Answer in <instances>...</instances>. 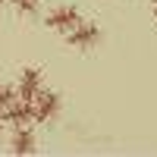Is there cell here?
I'll return each mask as SVG.
<instances>
[{
    "mask_svg": "<svg viewBox=\"0 0 157 157\" xmlns=\"http://www.w3.org/2000/svg\"><path fill=\"white\" fill-rule=\"evenodd\" d=\"M98 41H101V29L94 22H78L72 32H66V44L75 50H91Z\"/></svg>",
    "mask_w": 157,
    "mask_h": 157,
    "instance_id": "cell-1",
    "label": "cell"
},
{
    "mask_svg": "<svg viewBox=\"0 0 157 157\" xmlns=\"http://www.w3.org/2000/svg\"><path fill=\"white\" fill-rule=\"evenodd\" d=\"M47 29H54V32H72L78 22H82V16H78V10L69 6V3H63V6H54L47 13Z\"/></svg>",
    "mask_w": 157,
    "mask_h": 157,
    "instance_id": "cell-2",
    "label": "cell"
},
{
    "mask_svg": "<svg viewBox=\"0 0 157 157\" xmlns=\"http://www.w3.org/2000/svg\"><path fill=\"white\" fill-rule=\"evenodd\" d=\"M35 123H54L60 113V94L57 91H41L35 101Z\"/></svg>",
    "mask_w": 157,
    "mask_h": 157,
    "instance_id": "cell-3",
    "label": "cell"
},
{
    "mask_svg": "<svg viewBox=\"0 0 157 157\" xmlns=\"http://www.w3.org/2000/svg\"><path fill=\"white\" fill-rule=\"evenodd\" d=\"M32 120H35V104H32V101H22V98H19V101H13L10 107L3 110V123L13 126V129L29 126Z\"/></svg>",
    "mask_w": 157,
    "mask_h": 157,
    "instance_id": "cell-4",
    "label": "cell"
},
{
    "mask_svg": "<svg viewBox=\"0 0 157 157\" xmlns=\"http://www.w3.org/2000/svg\"><path fill=\"white\" fill-rule=\"evenodd\" d=\"M16 91H19V98H22V101H35V98H38V94L44 91V88H41V69H35V66L22 69Z\"/></svg>",
    "mask_w": 157,
    "mask_h": 157,
    "instance_id": "cell-5",
    "label": "cell"
},
{
    "mask_svg": "<svg viewBox=\"0 0 157 157\" xmlns=\"http://www.w3.org/2000/svg\"><path fill=\"white\" fill-rule=\"evenodd\" d=\"M10 151L16 154V157H29V154H35V151H38V138H35V132H32L29 126H19L16 132H13Z\"/></svg>",
    "mask_w": 157,
    "mask_h": 157,
    "instance_id": "cell-6",
    "label": "cell"
},
{
    "mask_svg": "<svg viewBox=\"0 0 157 157\" xmlns=\"http://www.w3.org/2000/svg\"><path fill=\"white\" fill-rule=\"evenodd\" d=\"M13 101H19V91H16V88H10V85H0V113H3Z\"/></svg>",
    "mask_w": 157,
    "mask_h": 157,
    "instance_id": "cell-7",
    "label": "cell"
},
{
    "mask_svg": "<svg viewBox=\"0 0 157 157\" xmlns=\"http://www.w3.org/2000/svg\"><path fill=\"white\" fill-rule=\"evenodd\" d=\"M13 3H16V10L22 16H32V13H38V3H41V0H13Z\"/></svg>",
    "mask_w": 157,
    "mask_h": 157,
    "instance_id": "cell-8",
    "label": "cell"
},
{
    "mask_svg": "<svg viewBox=\"0 0 157 157\" xmlns=\"http://www.w3.org/2000/svg\"><path fill=\"white\" fill-rule=\"evenodd\" d=\"M154 16H157V0H154Z\"/></svg>",
    "mask_w": 157,
    "mask_h": 157,
    "instance_id": "cell-9",
    "label": "cell"
},
{
    "mask_svg": "<svg viewBox=\"0 0 157 157\" xmlns=\"http://www.w3.org/2000/svg\"><path fill=\"white\" fill-rule=\"evenodd\" d=\"M0 135H3V123H0Z\"/></svg>",
    "mask_w": 157,
    "mask_h": 157,
    "instance_id": "cell-10",
    "label": "cell"
},
{
    "mask_svg": "<svg viewBox=\"0 0 157 157\" xmlns=\"http://www.w3.org/2000/svg\"><path fill=\"white\" fill-rule=\"evenodd\" d=\"M0 3H6V0H0Z\"/></svg>",
    "mask_w": 157,
    "mask_h": 157,
    "instance_id": "cell-11",
    "label": "cell"
}]
</instances>
